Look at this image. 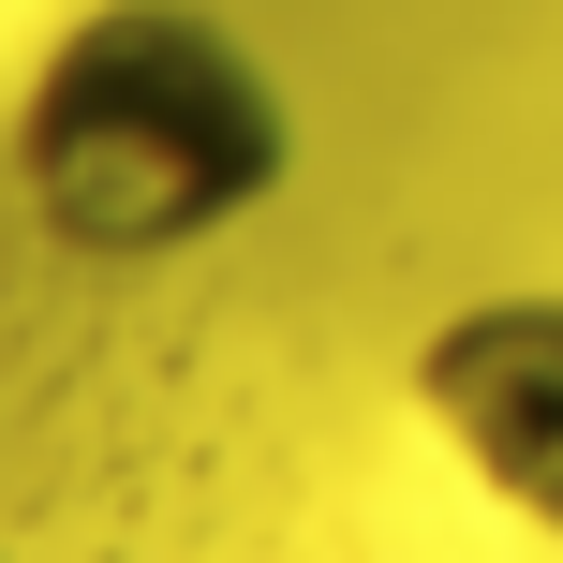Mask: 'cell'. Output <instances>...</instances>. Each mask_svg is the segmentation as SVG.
Instances as JSON below:
<instances>
[{
    "label": "cell",
    "instance_id": "obj_1",
    "mask_svg": "<svg viewBox=\"0 0 563 563\" xmlns=\"http://www.w3.org/2000/svg\"><path fill=\"white\" fill-rule=\"evenodd\" d=\"M267 178H282V89L194 0L75 15L45 45V75H30V104H15V194L89 267L194 253L238 208H267Z\"/></svg>",
    "mask_w": 563,
    "mask_h": 563
},
{
    "label": "cell",
    "instance_id": "obj_2",
    "mask_svg": "<svg viewBox=\"0 0 563 563\" xmlns=\"http://www.w3.org/2000/svg\"><path fill=\"white\" fill-rule=\"evenodd\" d=\"M416 400L534 534H563V297H475L460 327H430Z\"/></svg>",
    "mask_w": 563,
    "mask_h": 563
}]
</instances>
